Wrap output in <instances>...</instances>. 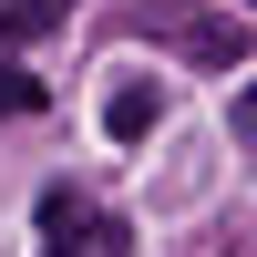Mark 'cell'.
I'll return each instance as SVG.
<instances>
[{"label": "cell", "mask_w": 257, "mask_h": 257, "mask_svg": "<svg viewBox=\"0 0 257 257\" xmlns=\"http://www.w3.org/2000/svg\"><path fill=\"white\" fill-rule=\"evenodd\" d=\"M0 113H41V82L31 72H0Z\"/></svg>", "instance_id": "5"}, {"label": "cell", "mask_w": 257, "mask_h": 257, "mask_svg": "<svg viewBox=\"0 0 257 257\" xmlns=\"http://www.w3.org/2000/svg\"><path fill=\"white\" fill-rule=\"evenodd\" d=\"M123 31L155 41V52H175V62H196V72H226L237 62V21H216V11H134Z\"/></svg>", "instance_id": "1"}, {"label": "cell", "mask_w": 257, "mask_h": 257, "mask_svg": "<svg viewBox=\"0 0 257 257\" xmlns=\"http://www.w3.org/2000/svg\"><path fill=\"white\" fill-rule=\"evenodd\" d=\"M237 134L257 144V82H247V93H237Z\"/></svg>", "instance_id": "6"}, {"label": "cell", "mask_w": 257, "mask_h": 257, "mask_svg": "<svg viewBox=\"0 0 257 257\" xmlns=\"http://www.w3.org/2000/svg\"><path fill=\"white\" fill-rule=\"evenodd\" d=\"M72 21V0H0V41H41Z\"/></svg>", "instance_id": "4"}, {"label": "cell", "mask_w": 257, "mask_h": 257, "mask_svg": "<svg viewBox=\"0 0 257 257\" xmlns=\"http://www.w3.org/2000/svg\"><path fill=\"white\" fill-rule=\"evenodd\" d=\"M93 247V206L72 185H41V257H82Z\"/></svg>", "instance_id": "2"}, {"label": "cell", "mask_w": 257, "mask_h": 257, "mask_svg": "<svg viewBox=\"0 0 257 257\" xmlns=\"http://www.w3.org/2000/svg\"><path fill=\"white\" fill-rule=\"evenodd\" d=\"M155 123H165V103L144 93V82H123V93L103 103V134H113V144H144V134H155Z\"/></svg>", "instance_id": "3"}]
</instances>
